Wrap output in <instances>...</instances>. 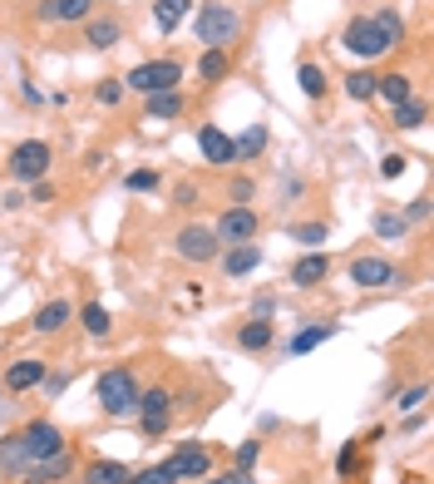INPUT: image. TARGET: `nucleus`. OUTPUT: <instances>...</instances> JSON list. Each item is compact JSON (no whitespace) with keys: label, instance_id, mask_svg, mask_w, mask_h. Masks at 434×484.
Here are the masks:
<instances>
[{"label":"nucleus","instance_id":"1","mask_svg":"<svg viewBox=\"0 0 434 484\" xmlns=\"http://www.w3.org/2000/svg\"><path fill=\"white\" fill-rule=\"evenodd\" d=\"M242 30H247V21L233 0H202L192 11V35H198L202 50H227Z\"/></svg>","mask_w":434,"mask_h":484},{"label":"nucleus","instance_id":"2","mask_svg":"<svg viewBox=\"0 0 434 484\" xmlns=\"http://www.w3.org/2000/svg\"><path fill=\"white\" fill-rule=\"evenodd\" d=\"M138 371L134 366H109V371H99V381H94V400H99V410H104L109 420H128L138 410Z\"/></svg>","mask_w":434,"mask_h":484},{"label":"nucleus","instance_id":"3","mask_svg":"<svg viewBox=\"0 0 434 484\" xmlns=\"http://www.w3.org/2000/svg\"><path fill=\"white\" fill-rule=\"evenodd\" d=\"M340 50L356 54L360 65H371V60H385V54H390L395 45L381 35V25H375L371 15H350L346 30H340Z\"/></svg>","mask_w":434,"mask_h":484},{"label":"nucleus","instance_id":"4","mask_svg":"<svg viewBox=\"0 0 434 484\" xmlns=\"http://www.w3.org/2000/svg\"><path fill=\"white\" fill-rule=\"evenodd\" d=\"M173 258L188 262V267H208V262L223 258V242L212 233V223H183L173 237Z\"/></svg>","mask_w":434,"mask_h":484},{"label":"nucleus","instance_id":"5","mask_svg":"<svg viewBox=\"0 0 434 484\" xmlns=\"http://www.w3.org/2000/svg\"><path fill=\"white\" fill-rule=\"evenodd\" d=\"M346 277H350V287H360V291H385V287H400L405 272L395 267L390 258H381V252H360V258H350Z\"/></svg>","mask_w":434,"mask_h":484},{"label":"nucleus","instance_id":"6","mask_svg":"<svg viewBox=\"0 0 434 484\" xmlns=\"http://www.w3.org/2000/svg\"><path fill=\"white\" fill-rule=\"evenodd\" d=\"M50 163H54V149L45 139H20L11 149V159H5V168H11V178L15 184H40L45 173H50Z\"/></svg>","mask_w":434,"mask_h":484},{"label":"nucleus","instance_id":"7","mask_svg":"<svg viewBox=\"0 0 434 484\" xmlns=\"http://www.w3.org/2000/svg\"><path fill=\"white\" fill-rule=\"evenodd\" d=\"M183 85V65L178 60H143L124 75L128 94H159V89H178Z\"/></svg>","mask_w":434,"mask_h":484},{"label":"nucleus","instance_id":"8","mask_svg":"<svg viewBox=\"0 0 434 484\" xmlns=\"http://www.w3.org/2000/svg\"><path fill=\"white\" fill-rule=\"evenodd\" d=\"M138 425H143V440H163L173 425V390L168 386H149L138 390Z\"/></svg>","mask_w":434,"mask_h":484},{"label":"nucleus","instance_id":"9","mask_svg":"<svg viewBox=\"0 0 434 484\" xmlns=\"http://www.w3.org/2000/svg\"><path fill=\"white\" fill-rule=\"evenodd\" d=\"M20 440H25V460L30 464H45V460H54V455H64L70 450V440H64V431L54 425V420H30V425H20Z\"/></svg>","mask_w":434,"mask_h":484},{"label":"nucleus","instance_id":"10","mask_svg":"<svg viewBox=\"0 0 434 484\" xmlns=\"http://www.w3.org/2000/svg\"><path fill=\"white\" fill-rule=\"evenodd\" d=\"M212 233H217V242L223 248H237V242H257V233H262V217H257L252 203H227V213L212 223Z\"/></svg>","mask_w":434,"mask_h":484},{"label":"nucleus","instance_id":"11","mask_svg":"<svg viewBox=\"0 0 434 484\" xmlns=\"http://www.w3.org/2000/svg\"><path fill=\"white\" fill-rule=\"evenodd\" d=\"M212 464H217V455H212L208 445H198V440H183L178 450L168 455V470L178 474V484H183V480H208Z\"/></svg>","mask_w":434,"mask_h":484},{"label":"nucleus","instance_id":"12","mask_svg":"<svg viewBox=\"0 0 434 484\" xmlns=\"http://www.w3.org/2000/svg\"><path fill=\"white\" fill-rule=\"evenodd\" d=\"M94 15V0H35L40 25H85Z\"/></svg>","mask_w":434,"mask_h":484},{"label":"nucleus","instance_id":"13","mask_svg":"<svg viewBox=\"0 0 434 484\" xmlns=\"http://www.w3.org/2000/svg\"><path fill=\"white\" fill-rule=\"evenodd\" d=\"M198 153H202V163H212V168H227V163H237L233 134L217 129V124H198Z\"/></svg>","mask_w":434,"mask_h":484},{"label":"nucleus","instance_id":"14","mask_svg":"<svg viewBox=\"0 0 434 484\" xmlns=\"http://www.w3.org/2000/svg\"><path fill=\"white\" fill-rule=\"evenodd\" d=\"M326 277H331V258H326V248H316V252H301V258L291 262V272H286V282H291V287H301V291L321 287Z\"/></svg>","mask_w":434,"mask_h":484},{"label":"nucleus","instance_id":"15","mask_svg":"<svg viewBox=\"0 0 434 484\" xmlns=\"http://www.w3.org/2000/svg\"><path fill=\"white\" fill-rule=\"evenodd\" d=\"M45 376H50V366H45V361L20 356V361H11V366H5V390H11V396H25V390H35Z\"/></svg>","mask_w":434,"mask_h":484},{"label":"nucleus","instance_id":"16","mask_svg":"<svg viewBox=\"0 0 434 484\" xmlns=\"http://www.w3.org/2000/svg\"><path fill=\"white\" fill-rule=\"evenodd\" d=\"M70 322H75V301H70V297H50V301L40 307V312H35V322H30V326H35L40 336H60Z\"/></svg>","mask_w":434,"mask_h":484},{"label":"nucleus","instance_id":"17","mask_svg":"<svg viewBox=\"0 0 434 484\" xmlns=\"http://www.w3.org/2000/svg\"><path fill=\"white\" fill-rule=\"evenodd\" d=\"M85 45L89 50H114V45H124V21H119V15H89Z\"/></svg>","mask_w":434,"mask_h":484},{"label":"nucleus","instance_id":"18","mask_svg":"<svg viewBox=\"0 0 434 484\" xmlns=\"http://www.w3.org/2000/svg\"><path fill=\"white\" fill-rule=\"evenodd\" d=\"M183 109H188L183 89H159V94H143V114H149L153 124H173V119H183Z\"/></svg>","mask_w":434,"mask_h":484},{"label":"nucleus","instance_id":"19","mask_svg":"<svg viewBox=\"0 0 434 484\" xmlns=\"http://www.w3.org/2000/svg\"><path fill=\"white\" fill-rule=\"evenodd\" d=\"M217 262H223V272L233 282H242L247 272L262 267V248H257V242H237V248H223V258H217Z\"/></svg>","mask_w":434,"mask_h":484},{"label":"nucleus","instance_id":"20","mask_svg":"<svg viewBox=\"0 0 434 484\" xmlns=\"http://www.w3.org/2000/svg\"><path fill=\"white\" fill-rule=\"evenodd\" d=\"M272 341H276L272 316H247V322L237 326V346H242V351H266Z\"/></svg>","mask_w":434,"mask_h":484},{"label":"nucleus","instance_id":"21","mask_svg":"<svg viewBox=\"0 0 434 484\" xmlns=\"http://www.w3.org/2000/svg\"><path fill=\"white\" fill-rule=\"evenodd\" d=\"M25 470H30V460H25L20 431H5V435H0V474H5V480H15V474H25Z\"/></svg>","mask_w":434,"mask_h":484},{"label":"nucleus","instance_id":"22","mask_svg":"<svg viewBox=\"0 0 434 484\" xmlns=\"http://www.w3.org/2000/svg\"><path fill=\"white\" fill-rule=\"evenodd\" d=\"M85 484H134V464H124V460H89L85 464Z\"/></svg>","mask_w":434,"mask_h":484},{"label":"nucleus","instance_id":"23","mask_svg":"<svg viewBox=\"0 0 434 484\" xmlns=\"http://www.w3.org/2000/svg\"><path fill=\"white\" fill-rule=\"evenodd\" d=\"M336 332H340L336 322H311V326H301V332L291 336V341H286V356H307V351H316V346H321V341H331Z\"/></svg>","mask_w":434,"mask_h":484},{"label":"nucleus","instance_id":"24","mask_svg":"<svg viewBox=\"0 0 434 484\" xmlns=\"http://www.w3.org/2000/svg\"><path fill=\"white\" fill-rule=\"evenodd\" d=\"M64 474H75V455L70 450L54 455V460H45V464H30V470H25V484H60Z\"/></svg>","mask_w":434,"mask_h":484},{"label":"nucleus","instance_id":"25","mask_svg":"<svg viewBox=\"0 0 434 484\" xmlns=\"http://www.w3.org/2000/svg\"><path fill=\"white\" fill-rule=\"evenodd\" d=\"M297 85H301V94H307L311 104H321V99L331 94V79H326V70H321L316 60H301L297 65Z\"/></svg>","mask_w":434,"mask_h":484},{"label":"nucleus","instance_id":"26","mask_svg":"<svg viewBox=\"0 0 434 484\" xmlns=\"http://www.w3.org/2000/svg\"><path fill=\"white\" fill-rule=\"evenodd\" d=\"M375 99H385V104H405V99H414V79L410 75H375Z\"/></svg>","mask_w":434,"mask_h":484},{"label":"nucleus","instance_id":"27","mask_svg":"<svg viewBox=\"0 0 434 484\" xmlns=\"http://www.w3.org/2000/svg\"><path fill=\"white\" fill-rule=\"evenodd\" d=\"M192 0H153V25H159L163 35H173L183 21H188Z\"/></svg>","mask_w":434,"mask_h":484},{"label":"nucleus","instance_id":"28","mask_svg":"<svg viewBox=\"0 0 434 484\" xmlns=\"http://www.w3.org/2000/svg\"><path fill=\"white\" fill-rule=\"evenodd\" d=\"M266 139H272L266 124H247V134H237V139H233V153L242 163H252V159H262V153H266Z\"/></svg>","mask_w":434,"mask_h":484},{"label":"nucleus","instance_id":"29","mask_svg":"<svg viewBox=\"0 0 434 484\" xmlns=\"http://www.w3.org/2000/svg\"><path fill=\"white\" fill-rule=\"evenodd\" d=\"M424 119H430V104H424V99H405V104L390 109V124L395 129H405V134L424 129Z\"/></svg>","mask_w":434,"mask_h":484},{"label":"nucleus","instance_id":"30","mask_svg":"<svg viewBox=\"0 0 434 484\" xmlns=\"http://www.w3.org/2000/svg\"><path fill=\"white\" fill-rule=\"evenodd\" d=\"M75 316L94 341H104V336L114 332V316H109V307H99V301H85V312H75Z\"/></svg>","mask_w":434,"mask_h":484},{"label":"nucleus","instance_id":"31","mask_svg":"<svg viewBox=\"0 0 434 484\" xmlns=\"http://www.w3.org/2000/svg\"><path fill=\"white\" fill-rule=\"evenodd\" d=\"M371 21L381 25V35H385V40L395 45V50H400V45H405V35H410V25H405V15H400V11H390V5H385V11H375Z\"/></svg>","mask_w":434,"mask_h":484},{"label":"nucleus","instance_id":"32","mask_svg":"<svg viewBox=\"0 0 434 484\" xmlns=\"http://www.w3.org/2000/svg\"><path fill=\"white\" fill-rule=\"evenodd\" d=\"M340 85H346V94L356 99V104H371V99H375V75H371L365 65H360V70H350V75L340 79Z\"/></svg>","mask_w":434,"mask_h":484},{"label":"nucleus","instance_id":"33","mask_svg":"<svg viewBox=\"0 0 434 484\" xmlns=\"http://www.w3.org/2000/svg\"><path fill=\"white\" fill-rule=\"evenodd\" d=\"M227 70H233V60H227V50H202V54H198V75L208 79V85H217V79H227Z\"/></svg>","mask_w":434,"mask_h":484},{"label":"nucleus","instance_id":"34","mask_svg":"<svg viewBox=\"0 0 434 484\" xmlns=\"http://www.w3.org/2000/svg\"><path fill=\"white\" fill-rule=\"evenodd\" d=\"M375 237H381V242H405V237H410V223L385 208V213H375Z\"/></svg>","mask_w":434,"mask_h":484},{"label":"nucleus","instance_id":"35","mask_svg":"<svg viewBox=\"0 0 434 484\" xmlns=\"http://www.w3.org/2000/svg\"><path fill=\"white\" fill-rule=\"evenodd\" d=\"M326 237H331V227H326V223H297V227H291V242H301L307 252H316L321 242H326Z\"/></svg>","mask_w":434,"mask_h":484},{"label":"nucleus","instance_id":"36","mask_svg":"<svg viewBox=\"0 0 434 484\" xmlns=\"http://www.w3.org/2000/svg\"><path fill=\"white\" fill-rule=\"evenodd\" d=\"M198 203H202V188L192 184V178H178V184H173V208H178V213H192Z\"/></svg>","mask_w":434,"mask_h":484},{"label":"nucleus","instance_id":"37","mask_svg":"<svg viewBox=\"0 0 434 484\" xmlns=\"http://www.w3.org/2000/svg\"><path fill=\"white\" fill-rule=\"evenodd\" d=\"M159 184H163V173H159V168H134V173L124 178V188H128V193H153Z\"/></svg>","mask_w":434,"mask_h":484},{"label":"nucleus","instance_id":"38","mask_svg":"<svg viewBox=\"0 0 434 484\" xmlns=\"http://www.w3.org/2000/svg\"><path fill=\"white\" fill-rule=\"evenodd\" d=\"M134 484H178V474L163 460V464H149V470H134Z\"/></svg>","mask_w":434,"mask_h":484},{"label":"nucleus","instance_id":"39","mask_svg":"<svg viewBox=\"0 0 434 484\" xmlns=\"http://www.w3.org/2000/svg\"><path fill=\"white\" fill-rule=\"evenodd\" d=\"M124 94H128V89H124V79H99V89H94V99H99L104 109L124 104Z\"/></svg>","mask_w":434,"mask_h":484},{"label":"nucleus","instance_id":"40","mask_svg":"<svg viewBox=\"0 0 434 484\" xmlns=\"http://www.w3.org/2000/svg\"><path fill=\"white\" fill-rule=\"evenodd\" d=\"M252 198H257V184L247 178V173L227 184V203H237V208H242V203H252Z\"/></svg>","mask_w":434,"mask_h":484},{"label":"nucleus","instance_id":"41","mask_svg":"<svg viewBox=\"0 0 434 484\" xmlns=\"http://www.w3.org/2000/svg\"><path fill=\"white\" fill-rule=\"evenodd\" d=\"M430 213H434V203H430V193H420V198H414V203H410V208H405V213H400V217H405V223H410V227H414V223H430Z\"/></svg>","mask_w":434,"mask_h":484},{"label":"nucleus","instance_id":"42","mask_svg":"<svg viewBox=\"0 0 434 484\" xmlns=\"http://www.w3.org/2000/svg\"><path fill=\"white\" fill-rule=\"evenodd\" d=\"M257 455H262V445H257V440H242V445L233 450V470H252Z\"/></svg>","mask_w":434,"mask_h":484},{"label":"nucleus","instance_id":"43","mask_svg":"<svg viewBox=\"0 0 434 484\" xmlns=\"http://www.w3.org/2000/svg\"><path fill=\"white\" fill-rule=\"evenodd\" d=\"M356 455H360V440H346V445H340V455H336V474H340V480H350V470H356Z\"/></svg>","mask_w":434,"mask_h":484},{"label":"nucleus","instance_id":"44","mask_svg":"<svg viewBox=\"0 0 434 484\" xmlns=\"http://www.w3.org/2000/svg\"><path fill=\"white\" fill-rule=\"evenodd\" d=\"M405 168H410V159H405V153H385V159H381V178H385V184H395Z\"/></svg>","mask_w":434,"mask_h":484},{"label":"nucleus","instance_id":"45","mask_svg":"<svg viewBox=\"0 0 434 484\" xmlns=\"http://www.w3.org/2000/svg\"><path fill=\"white\" fill-rule=\"evenodd\" d=\"M25 203H54V184H50V178H40V184H30V193H25Z\"/></svg>","mask_w":434,"mask_h":484},{"label":"nucleus","instance_id":"46","mask_svg":"<svg viewBox=\"0 0 434 484\" xmlns=\"http://www.w3.org/2000/svg\"><path fill=\"white\" fill-rule=\"evenodd\" d=\"M424 396H430V386H410L405 396H395V406H400V410H414V406H424Z\"/></svg>","mask_w":434,"mask_h":484},{"label":"nucleus","instance_id":"47","mask_svg":"<svg viewBox=\"0 0 434 484\" xmlns=\"http://www.w3.org/2000/svg\"><path fill=\"white\" fill-rule=\"evenodd\" d=\"M276 312V297L272 291H262V297H252V316H272Z\"/></svg>","mask_w":434,"mask_h":484},{"label":"nucleus","instance_id":"48","mask_svg":"<svg viewBox=\"0 0 434 484\" xmlns=\"http://www.w3.org/2000/svg\"><path fill=\"white\" fill-rule=\"evenodd\" d=\"M217 484H257V480H252V470H227V474H217Z\"/></svg>","mask_w":434,"mask_h":484},{"label":"nucleus","instance_id":"49","mask_svg":"<svg viewBox=\"0 0 434 484\" xmlns=\"http://www.w3.org/2000/svg\"><path fill=\"white\" fill-rule=\"evenodd\" d=\"M20 94H25V104H45V94H40V89L30 85V79H25V85H20Z\"/></svg>","mask_w":434,"mask_h":484},{"label":"nucleus","instance_id":"50","mask_svg":"<svg viewBox=\"0 0 434 484\" xmlns=\"http://www.w3.org/2000/svg\"><path fill=\"white\" fill-rule=\"evenodd\" d=\"M192 484H217V474H208V480H192Z\"/></svg>","mask_w":434,"mask_h":484}]
</instances>
